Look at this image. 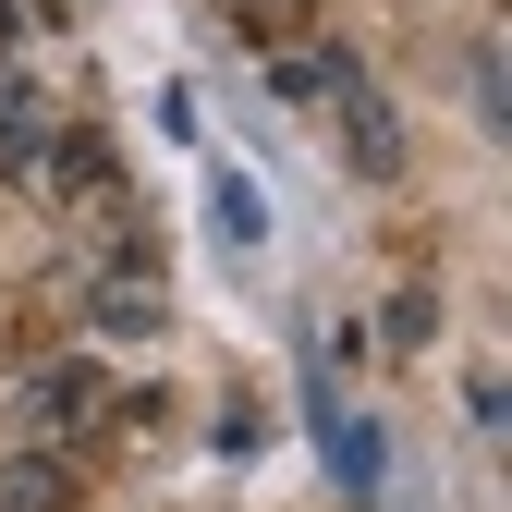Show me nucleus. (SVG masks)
<instances>
[{"label":"nucleus","mask_w":512,"mask_h":512,"mask_svg":"<svg viewBox=\"0 0 512 512\" xmlns=\"http://www.w3.org/2000/svg\"><path fill=\"white\" fill-rule=\"evenodd\" d=\"M269 74H281V98H305V110H330V135H342V159L366 171V183H403V110H391V86L366 74V61L342 49V37H305V49H269Z\"/></svg>","instance_id":"1"},{"label":"nucleus","mask_w":512,"mask_h":512,"mask_svg":"<svg viewBox=\"0 0 512 512\" xmlns=\"http://www.w3.org/2000/svg\"><path fill=\"white\" fill-rule=\"evenodd\" d=\"M122 427V391L86 366V354H37L25 378H13V427L0 439H37V452H74L86 464V439H110Z\"/></svg>","instance_id":"2"},{"label":"nucleus","mask_w":512,"mask_h":512,"mask_svg":"<svg viewBox=\"0 0 512 512\" xmlns=\"http://www.w3.org/2000/svg\"><path fill=\"white\" fill-rule=\"evenodd\" d=\"M86 330H98V342H159V330H171V293H159V269H147L135 232L86 269Z\"/></svg>","instance_id":"3"},{"label":"nucleus","mask_w":512,"mask_h":512,"mask_svg":"<svg viewBox=\"0 0 512 512\" xmlns=\"http://www.w3.org/2000/svg\"><path fill=\"white\" fill-rule=\"evenodd\" d=\"M37 183H49L61 208H86V220L122 208V159H110V135H86V122H61V135L37 147Z\"/></svg>","instance_id":"4"},{"label":"nucleus","mask_w":512,"mask_h":512,"mask_svg":"<svg viewBox=\"0 0 512 512\" xmlns=\"http://www.w3.org/2000/svg\"><path fill=\"white\" fill-rule=\"evenodd\" d=\"M49 135H61V122H49V86L0 49V183H37V147Z\"/></svg>","instance_id":"5"},{"label":"nucleus","mask_w":512,"mask_h":512,"mask_svg":"<svg viewBox=\"0 0 512 512\" xmlns=\"http://www.w3.org/2000/svg\"><path fill=\"white\" fill-rule=\"evenodd\" d=\"M86 464L74 452H37V439H0V512H74Z\"/></svg>","instance_id":"6"},{"label":"nucleus","mask_w":512,"mask_h":512,"mask_svg":"<svg viewBox=\"0 0 512 512\" xmlns=\"http://www.w3.org/2000/svg\"><path fill=\"white\" fill-rule=\"evenodd\" d=\"M317 452H330L342 500H378V427H366V415H342L330 391H317Z\"/></svg>","instance_id":"7"},{"label":"nucleus","mask_w":512,"mask_h":512,"mask_svg":"<svg viewBox=\"0 0 512 512\" xmlns=\"http://www.w3.org/2000/svg\"><path fill=\"white\" fill-rule=\"evenodd\" d=\"M208 232H220L232 256H256V244H269V196H256V171L208 159Z\"/></svg>","instance_id":"8"},{"label":"nucleus","mask_w":512,"mask_h":512,"mask_svg":"<svg viewBox=\"0 0 512 512\" xmlns=\"http://www.w3.org/2000/svg\"><path fill=\"white\" fill-rule=\"evenodd\" d=\"M427 330H439V293H427V281H403V293H391V354H415Z\"/></svg>","instance_id":"9"}]
</instances>
